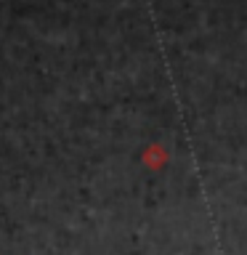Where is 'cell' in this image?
Here are the masks:
<instances>
[{
  "mask_svg": "<svg viewBox=\"0 0 247 255\" xmlns=\"http://www.w3.org/2000/svg\"><path fill=\"white\" fill-rule=\"evenodd\" d=\"M143 162H146L151 170H159V167L167 162V151L162 146H149L146 151H143Z\"/></svg>",
  "mask_w": 247,
  "mask_h": 255,
  "instance_id": "1",
  "label": "cell"
}]
</instances>
